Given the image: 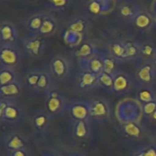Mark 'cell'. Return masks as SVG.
<instances>
[{
    "label": "cell",
    "mask_w": 156,
    "mask_h": 156,
    "mask_svg": "<svg viewBox=\"0 0 156 156\" xmlns=\"http://www.w3.org/2000/svg\"><path fill=\"white\" fill-rule=\"evenodd\" d=\"M24 111L15 98H0V122L2 125L13 128L24 119Z\"/></svg>",
    "instance_id": "6da1fadb"
},
{
    "label": "cell",
    "mask_w": 156,
    "mask_h": 156,
    "mask_svg": "<svg viewBox=\"0 0 156 156\" xmlns=\"http://www.w3.org/2000/svg\"><path fill=\"white\" fill-rule=\"evenodd\" d=\"M45 110L52 119L60 117L67 112L69 100L61 90L55 88L54 86L46 94Z\"/></svg>",
    "instance_id": "7a4b0ae2"
},
{
    "label": "cell",
    "mask_w": 156,
    "mask_h": 156,
    "mask_svg": "<svg viewBox=\"0 0 156 156\" xmlns=\"http://www.w3.org/2000/svg\"><path fill=\"white\" fill-rule=\"evenodd\" d=\"M54 82H63L69 77L71 72L70 59L62 54L55 55L50 59L47 69Z\"/></svg>",
    "instance_id": "3957f363"
},
{
    "label": "cell",
    "mask_w": 156,
    "mask_h": 156,
    "mask_svg": "<svg viewBox=\"0 0 156 156\" xmlns=\"http://www.w3.org/2000/svg\"><path fill=\"white\" fill-rule=\"evenodd\" d=\"M90 110V117L93 123H103L110 119L111 108L105 98L87 101Z\"/></svg>",
    "instance_id": "277c9868"
},
{
    "label": "cell",
    "mask_w": 156,
    "mask_h": 156,
    "mask_svg": "<svg viewBox=\"0 0 156 156\" xmlns=\"http://www.w3.org/2000/svg\"><path fill=\"white\" fill-rule=\"evenodd\" d=\"M22 53L15 44H0V66L15 68L21 62Z\"/></svg>",
    "instance_id": "5b68a950"
},
{
    "label": "cell",
    "mask_w": 156,
    "mask_h": 156,
    "mask_svg": "<svg viewBox=\"0 0 156 156\" xmlns=\"http://www.w3.org/2000/svg\"><path fill=\"white\" fill-rule=\"evenodd\" d=\"M22 47L24 53L31 57H38L44 53L47 44L44 37L39 34H28L23 38Z\"/></svg>",
    "instance_id": "8992f818"
},
{
    "label": "cell",
    "mask_w": 156,
    "mask_h": 156,
    "mask_svg": "<svg viewBox=\"0 0 156 156\" xmlns=\"http://www.w3.org/2000/svg\"><path fill=\"white\" fill-rule=\"evenodd\" d=\"M142 8L136 0H120L117 5V15L122 21L132 24Z\"/></svg>",
    "instance_id": "52a82bcc"
},
{
    "label": "cell",
    "mask_w": 156,
    "mask_h": 156,
    "mask_svg": "<svg viewBox=\"0 0 156 156\" xmlns=\"http://www.w3.org/2000/svg\"><path fill=\"white\" fill-rule=\"evenodd\" d=\"M65 27V30L84 37L90 27V20L86 14H76L67 20Z\"/></svg>",
    "instance_id": "ba28073f"
},
{
    "label": "cell",
    "mask_w": 156,
    "mask_h": 156,
    "mask_svg": "<svg viewBox=\"0 0 156 156\" xmlns=\"http://www.w3.org/2000/svg\"><path fill=\"white\" fill-rule=\"evenodd\" d=\"M25 136L18 131L11 130L2 136V144L8 152L27 148Z\"/></svg>",
    "instance_id": "9c48e42d"
},
{
    "label": "cell",
    "mask_w": 156,
    "mask_h": 156,
    "mask_svg": "<svg viewBox=\"0 0 156 156\" xmlns=\"http://www.w3.org/2000/svg\"><path fill=\"white\" fill-rule=\"evenodd\" d=\"M156 66L149 62H142L136 71L135 81L139 86H147L152 82L155 77Z\"/></svg>",
    "instance_id": "30bf717a"
},
{
    "label": "cell",
    "mask_w": 156,
    "mask_h": 156,
    "mask_svg": "<svg viewBox=\"0 0 156 156\" xmlns=\"http://www.w3.org/2000/svg\"><path fill=\"white\" fill-rule=\"evenodd\" d=\"M76 88L80 91H88L99 88V75L91 72L80 69L76 76Z\"/></svg>",
    "instance_id": "8fae6325"
},
{
    "label": "cell",
    "mask_w": 156,
    "mask_h": 156,
    "mask_svg": "<svg viewBox=\"0 0 156 156\" xmlns=\"http://www.w3.org/2000/svg\"><path fill=\"white\" fill-rule=\"evenodd\" d=\"M67 112L70 114V117L76 120H90V110H89L88 101L80 100V99H71L69 100Z\"/></svg>",
    "instance_id": "7c38bea8"
},
{
    "label": "cell",
    "mask_w": 156,
    "mask_h": 156,
    "mask_svg": "<svg viewBox=\"0 0 156 156\" xmlns=\"http://www.w3.org/2000/svg\"><path fill=\"white\" fill-rule=\"evenodd\" d=\"M52 117L46 111V110H40L36 111L32 115V126L34 132L38 133L40 136L45 135L51 124Z\"/></svg>",
    "instance_id": "4fadbf2b"
},
{
    "label": "cell",
    "mask_w": 156,
    "mask_h": 156,
    "mask_svg": "<svg viewBox=\"0 0 156 156\" xmlns=\"http://www.w3.org/2000/svg\"><path fill=\"white\" fill-rule=\"evenodd\" d=\"M80 69L91 72L96 75H99L103 72V64L102 59V52L97 54L83 59H78Z\"/></svg>",
    "instance_id": "5bb4252c"
},
{
    "label": "cell",
    "mask_w": 156,
    "mask_h": 156,
    "mask_svg": "<svg viewBox=\"0 0 156 156\" xmlns=\"http://www.w3.org/2000/svg\"><path fill=\"white\" fill-rule=\"evenodd\" d=\"M18 41V30L12 21L4 20L0 24V44H15Z\"/></svg>",
    "instance_id": "9a60e30c"
},
{
    "label": "cell",
    "mask_w": 156,
    "mask_h": 156,
    "mask_svg": "<svg viewBox=\"0 0 156 156\" xmlns=\"http://www.w3.org/2000/svg\"><path fill=\"white\" fill-rule=\"evenodd\" d=\"M134 79L128 73L118 69L115 74L114 83L111 92L115 94L126 93L131 88Z\"/></svg>",
    "instance_id": "2e32d148"
},
{
    "label": "cell",
    "mask_w": 156,
    "mask_h": 156,
    "mask_svg": "<svg viewBox=\"0 0 156 156\" xmlns=\"http://www.w3.org/2000/svg\"><path fill=\"white\" fill-rule=\"evenodd\" d=\"M72 133L77 140H85L90 137L92 133L93 123L90 120H76L70 119Z\"/></svg>",
    "instance_id": "e0dca14e"
},
{
    "label": "cell",
    "mask_w": 156,
    "mask_h": 156,
    "mask_svg": "<svg viewBox=\"0 0 156 156\" xmlns=\"http://www.w3.org/2000/svg\"><path fill=\"white\" fill-rule=\"evenodd\" d=\"M59 27V21L56 18L54 14L47 11L42 25H41L38 34L41 35L44 37H51L57 33Z\"/></svg>",
    "instance_id": "ac0fdd59"
},
{
    "label": "cell",
    "mask_w": 156,
    "mask_h": 156,
    "mask_svg": "<svg viewBox=\"0 0 156 156\" xmlns=\"http://www.w3.org/2000/svg\"><path fill=\"white\" fill-rule=\"evenodd\" d=\"M47 11H38L29 15L25 21V27L29 34H38L42 25Z\"/></svg>",
    "instance_id": "d6986e66"
},
{
    "label": "cell",
    "mask_w": 156,
    "mask_h": 156,
    "mask_svg": "<svg viewBox=\"0 0 156 156\" xmlns=\"http://www.w3.org/2000/svg\"><path fill=\"white\" fill-rule=\"evenodd\" d=\"M109 54L114 58L118 64L123 63L127 61L125 41L117 40L112 42L109 47Z\"/></svg>",
    "instance_id": "ffe728a7"
},
{
    "label": "cell",
    "mask_w": 156,
    "mask_h": 156,
    "mask_svg": "<svg viewBox=\"0 0 156 156\" xmlns=\"http://www.w3.org/2000/svg\"><path fill=\"white\" fill-rule=\"evenodd\" d=\"M23 88L24 85L19 79L12 83L0 86V98H16L22 92Z\"/></svg>",
    "instance_id": "44dd1931"
},
{
    "label": "cell",
    "mask_w": 156,
    "mask_h": 156,
    "mask_svg": "<svg viewBox=\"0 0 156 156\" xmlns=\"http://www.w3.org/2000/svg\"><path fill=\"white\" fill-rule=\"evenodd\" d=\"M54 87V80L47 69H42L38 85L35 88V92L40 93L44 96Z\"/></svg>",
    "instance_id": "7402d4cb"
},
{
    "label": "cell",
    "mask_w": 156,
    "mask_h": 156,
    "mask_svg": "<svg viewBox=\"0 0 156 156\" xmlns=\"http://www.w3.org/2000/svg\"><path fill=\"white\" fill-rule=\"evenodd\" d=\"M153 18L148 11L142 9L133 21L132 24L141 31H146L152 25Z\"/></svg>",
    "instance_id": "603a6c76"
},
{
    "label": "cell",
    "mask_w": 156,
    "mask_h": 156,
    "mask_svg": "<svg viewBox=\"0 0 156 156\" xmlns=\"http://www.w3.org/2000/svg\"><path fill=\"white\" fill-rule=\"evenodd\" d=\"M97 47L91 41H84L78 45V48L75 51V56L78 59H83L93 56L99 53Z\"/></svg>",
    "instance_id": "cb8c5ba5"
},
{
    "label": "cell",
    "mask_w": 156,
    "mask_h": 156,
    "mask_svg": "<svg viewBox=\"0 0 156 156\" xmlns=\"http://www.w3.org/2000/svg\"><path fill=\"white\" fill-rule=\"evenodd\" d=\"M127 60H142L141 42L137 41H125Z\"/></svg>",
    "instance_id": "d4e9b609"
},
{
    "label": "cell",
    "mask_w": 156,
    "mask_h": 156,
    "mask_svg": "<svg viewBox=\"0 0 156 156\" xmlns=\"http://www.w3.org/2000/svg\"><path fill=\"white\" fill-rule=\"evenodd\" d=\"M18 79L16 69L7 66H0V86L12 83Z\"/></svg>",
    "instance_id": "484cf974"
},
{
    "label": "cell",
    "mask_w": 156,
    "mask_h": 156,
    "mask_svg": "<svg viewBox=\"0 0 156 156\" xmlns=\"http://www.w3.org/2000/svg\"><path fill=\"white\" fill-rule=\"evenodd\" d=\"M42 69H30L27 70L24 74V82L25 85L32 91H35Z\"/></svg>",
    "instance_id": "4316f807"
},
{
    "label": "cell",
    "mask_w": 156,
    "mask_h": 156,
    "mask_svg": "<svg viewBox=\"0 0 156 156\" xmlns=\"http://www.w3.org/2000/svg\"><path fill=\"white\" fill-rule=\"evenodd\" d=\"M124 133L130 138H139L142 134L141 126L135 121H128L122 126Z\"/></svg>",
    "instance_id": "83f0119b"
},
{
    "label": "cell",
    "mask_w": 156,
    "mask_h": 156,
    "mask_svg": "<svg viewBox=\"0 0 156 156\" xmlns=\"http://www.w3.org/2000/svg\"><path fill=\"white\" fill-rule=\"evenodd\" d=\"M115 74L116 73H110L105 71L101 73L99 75V87L112 91L113 83H114Z\"/></svg>",
    "instance_id": "f1b7e54d"
},
{
    "label": "cell",
    "mask_w": 156,
    "mask_h": 156,
    "mask_svg": "<svg viewBox=\"0 0 156 156\" xmlns=\"http://www.w3.org/2000/svg\"><path fill=\"white\" fill-rule=\"evenodd\" d=\"M102 59L103 64V71L110 73H116V71L119 69L116 67L118 62L109 53L102 52Z\"/></svg>",
    "instance_id": "f546056e"
},
{
    "label": "cell",
    "mask_w": 156,
    "mask_h": 156,
    "mask_svg": "<svg viewBox=\"0 0 156 156\" xmlns=\"http://www.w3.org/2000/svg\"><path fill=\"white\" fill-rule=\"evenodd\" d=\"M137 97L142 105L148 102L155 101L152 91L147 86H139Z\"/></svg>",
    "instance_id": "4dcf8cb0"
},
{
    "label": "cell",
    "mask_w": 156,
    "mask_h": 156,
    "mask_svg": "<svg viewBox=\"0 0 156 156\" xmlns=\"http://www.w3.org/2000/svg\"><path fill=\"white\" fill-rule=\"evenodd\" d=\"M141 54H142V60L143 58H149L151 56H154V49L152 46L148 43L141 42Z\"/></svg>",
    "instance_id": "1f68e13d"
},
{
    "label": "cell",
    "mask_w": 156,
    "mask_h": 156,
    "mask_svg": "<svg viewBox=\"0 0 156 156\" xmlns=\"http://www.w3.org/2000/svg\"><path fill=\"white\" fill-rule=\"evenodd\" d=\"M156 110V102L151 101L142 105V111L145 116L152 115L153 113Z\"/></svg>",
    "instance_id": "d6a6232c"
},
{
    "label": "cell",
    "mask_w": 156,
    "mask_h": 156,
    "mask_svg": "<svg viewBox=\"0 0 156 156\" xmlns=\"http://www.w3.org/2000/svg\"><path fill=\"white\" fill-rule=\"evenodd\" d=\"M8 153H9V156H31L27 148L12 151V152H8Z\"/></svg>",
    "instance_id": "836d02e7"
},
{
    "label": "cell",
    "mask_w": 156,
    "mask_h": 156,
    "mask_svg": "<svg viewBox=\"0 0 156 156\" xmlns=\"http://www.w3.org/2000/svg\"><path fill=\"white\" fill-rule=\"evenodd\" d=\"M145 156H156V149L152 147L143 148Z\"/></svg>",
    "instance_id": "e575fe53"
},
{
    "label": "cell",
    "mask_w": 156,
    "mask_h": 156,
    "mask_svg": "<svg viewBox=\"0 0 156 156\" xmlns=\"http://www.w3.org/2000/svg\"><path fill=\"white\" fill-rule=\"evenodd\" d=\"M132 156H145V152H144V149L142 148H139L137 150L133 152Z\"/></svg>",
    "instance_id": "d590c367"
},
{
    "label": "cell",
    "mask_w": 156,
    "mask_h": 156,
    "mask_svg": "<svg viewBox=\"0 0 156 156\" xmlns=\"http://www.w3.org/2000/svg\"><path fill=\"white\" fill-rule=\"evenodd\" d=\"M44 156H64V155L61 153L59 152H57V151H49L47 153H45Z\"/></svg>",
    "instance_id": "8d00e7d4"
},
{
    "label": "cell",
    "mask_w": 156,
    "mask_h": 156,
    "mask_svg": "<svg viewBox=\"0 0 156 156\" xmlns=\"http://www.w3.org/2000/svg\"><path fill=\"white\" fill-rule=\"evenodd\" d=\"M71 156H90L88 155L87 154H86L85 152H75L72 154Z\"/></svg>",
    "instance_id": "74e56055"
},
{
    "label": "cell",
    "mask_w": 156,
    "mask_h": 156,
    "mask_svg": "<svg viewBox=\"0 0 156 156\" xmlns=\"http://www.w3.org/2000/svg\"><path fill=\"white\" fill-rule=\"evenodd\" d=\"M151 117H152V118L154 119V120H156V110H155V111H154V112L152 114Z\"/></svg>",
    "instance_id": "f35d334b"
},
{
    "label": "cell",
    "mask_w": 156,
    "mask_h": 156,
    "mask_svg": "<svg viewBox=\"0 0 156 156\" xmlns=\"http://www.w3.org/2000/svg\"><path fill=\"white\" fill-rule=\"evenodd\" d=\"M154 65L156 66V53L154 54Z\"/></svg>",
    "instance_id": "ab89813d"
},
{
    "label": "cell",
    "mask_w": 156,
    "mask_h": 156,
    "mask_svg": "<svg viewBox=\"0 0 156 156\" xmlns=\"http://www.w3.org/2000/svg\"><path fill=\"white\" fill-rule=\"evenodd\" d=\"M0 1H1L2 3H3V2H6L9 1V0H0Z\"/></svg>",
    "instance_id": "60d3db41"
}]
</instances>
